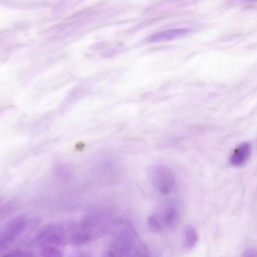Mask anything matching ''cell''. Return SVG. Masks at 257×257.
Masks as SVG:
<instances>
[{"label":"cell","instance_id":"cell-1","mask_svg":"<svg viewBox=\"0 0 257 257\" xmlns=\"http://www.w3.org/2000/svg\"><path fill=\"white\" fill-rule=\"evenodd\" d=\"M150 182L158 192L163 195L171 193L176 186V179L172 170L167 166L156 164L149 170Z\"/></svg>","mask_w":257,"mask_h":257},{"label":"cell","instance_id":"cell-2","mask_svg":"<svg viewBox=\"0 0 257 257\" xmlns=\"http://www.w3.org/2000/svg\"><path fill=\"white\" fill-rule=\"evenodd\" d=\"M27 224L24 217H18L9 223L0 239L1 249H5L10 246L24 231Z\"/></svg>","mask_w":257,"mask_h":257},{"label":"cell","instance_id":"cell-3","mask_svg":"<svg viewBox=\"0 0 257 257\" xmlns=\"http://www.w3.org/2000/svg\"><path fill=\"white\" fill-rule=\"evenodd\" d=\"M161 223L169 228L173 227L179 219V211L173 202L163 204L159 209Z\"/></svg>","mask_w":257,"mask_h":257},{"label":"cell","instance_id":"cell-4","mask_svg":"<svg viewBox=\"0 0 257 257\" xmlns=\"http://www.w3.org/2000/svg\"><path fill=\"white\" fill-rule=\"evenodd\" d=\"M251 153L249 143L244 142L238 146L232 152L230 158V163L235 166L244 164L248 159Z\"/></svg>","mask_w":257,"mask_h":257},{"label":"cell","instance_id":"cell-5","mask_svg":"<svg viewBox=\"0 0 257 257\" xmlns=\"http://www.w3.org/2000/svg\"><path fill=\"white\" fill-rule=\"evenodd\" d=\"M189 32V30L186 28L169 29L152 35L148 38L147 41L153 42L170 40L184 36Z\"/></svg>","mask_w":257,"mask_h":257},{"label":"cell","instance_id":"cell-6","mask_svg":"<svg viewBox=\"0 0 257 257\" xmlns=\"http://www.w3.org/2000/svg\"><path fill=\"white\" fill-rule=\"evenodd\" d=\"M41 242L47 245H63L65 244L64 237L62 233L53 228L42 232L39 236Z\"/></svg>","mask_w":257,"mask_h":257},{"label":"cell","instance_id":"cell-7","mask_svg":"<svg viewBox=\"0 0 257 257\" xmlns=\"http://www.w3.org/2000/svg\"><path fill=\"white\" fill-rule=\"evenodd\" d=\"M198 241V235L195 228L187 225L184 230V245L188 249L193 248Z\"/></svg>","mask_w":257,"mask_h":257},{"label":"cell","instance_id":"cell-8","mask_svg":"<svg viewBox=\"0 0 257 257\" xmlns=\"http://www.w3.org/2000/svg\"><path fill=\"white\" fill-rule=\"evenodd\" d=\"M147 224L149 229L154 233H159L163 230L162 224L155 214L148 217Z\"/></svg>","mask_w":257,"mask_h":257},{"label":"cell","instance_id":"cell-9","mask_svg":"<svg viewBox=\"0 0 257 257\" xmlns=\"http://www.w3.org/2000/svg\"><path fill=\"white\" fill-rule=\"evenodd\" d=\"M91 238V236L89 233L81 232L74 234L71 238V240L75 244L81 245L90 241Z\"/></svg>","mask_w":257,"mask_h":257},{"label":"cell","instance_id":"cell-10","mask_svg":"<svg viewBox=\"0 0 257 257\" xmlns=\"http://www.w3.org/2000/svg\"><path fill=\"white\" fill-rule=\"evenodd\" d=\"M43 257H63L61 252L52 246H46L42 250Z\"/></svg>","mask_w":257,"mask_h":257},{"label":"cell","instance_id":"cell-11","mask_svg":"<svg viewBox=\"0 0 257 257\" xmlns=\"http://www.w3.org/2000/svg\"><path fill=\"white\" fill-rule=\"evenodd\" d=\"M2 257H34L33 255L27 252L16 251L8 253Z\"/></svg>","mask_w":257,"mask_h":257},{"label":"cell","instance_id":"cell-12","mask_svg":"<svg viewBox=\"0 0 257 257\" xmlns=\"http://www.w3.org/2000/svg\"><path fill=\"white\" fill-rule=\"evenodd\" d=\"M242 257H257V249L250 248L244 250Z\"/></svg>","mask_w":257,"mask_h":257},{"label":"cell","instance_id":"cell-13","mask_svg":"<svg viewBox=\"0 0 257 257\" xmlns=\"http://www.w3.org/2000/svg\"><path fill=\"white\" fill-rule=\"evenodd\" d=\"M75 257H92L90 255L86 253H80L77 254Z\"/></svg>","mask_w":257,"mask_h":257},{"label":"cell","instance_id":"cell-14","mask_svg":"<svg viewBox=\"0 0 257 257\" xmlns=\"http://www.w3.org/2000/svg\"><path fill=\"white\" fill-rule=\"evenodd\" d=\"M107 257H110V255L108 254H108H107Z\"/></svg>","mask_w":257,"mask_h":257}]
</instances>
